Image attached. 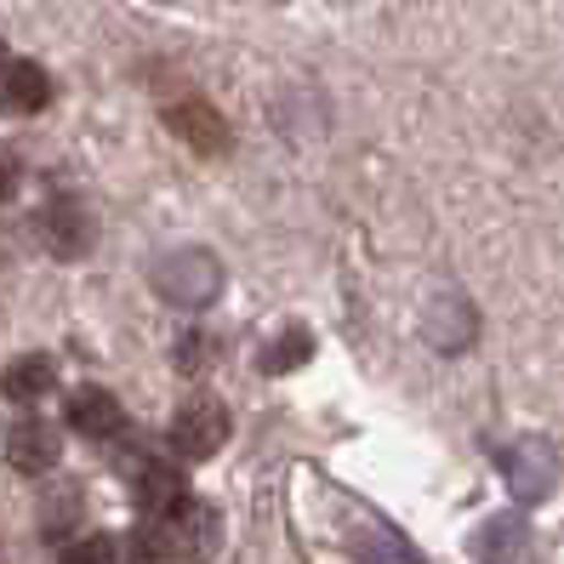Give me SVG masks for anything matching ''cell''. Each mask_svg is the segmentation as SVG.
Instances as JSON below:
<instances>
[{"label":"cell","mask_w":564,"mask_h":564,"mask_svg":"<svg viewBox=\"0 0 564 564\" xmlns=\"http://www.w3.org/2000/svg\"><path fill=\"white\" fill-rule=\"evenodd\" d=\"M223 440H228V411L212 400V393H194V400L172 416V445H177V456H188V462L217 456Z\"/></svg>","instance_id":"6da1fadb"},{"label":"cell","mask_w":564,"mask_h":564,"mask_svg":"<svg viewBox=\"0 0 564 564\" xmlns=\"http://www.w3.org/2000/svg\"><path fill=\"white\" fill-rule=\"evenodd\" d=\"M160 530H165V542H172V553L183 564V558H212L223 524H217V513L206 502H177L172 508V524H160Z\"/></svg>","instance_id":"7a4b0ae2"},{"label":"cell","mask_w":564,"mask_h":564,"mask_svg":"<svg viewBox=\"0 0 564 564\" xmlns=\"http://www.w3.org/2000/svg\"><path fill=\"white\" fill-rule=\"evenodd\" d=\"M57 456H63L57 427L41 422V416H23L12 434H7V462H12L18 474H52V468H57Z\"/></svg>","instance_id":"3957f363"},{"label":"cell","mask_w":564,"mask_h":564,"mask_svg":"<svg viewBox=\"0 0 564 564\" xmlns=\"http://www.w3.org/2000/svg\"><path fill=\"white\" fill-rule=\"evenodd\" d=\"M41 240H46V251L52 257H86V246H91V217H86V206L80 200H52L46 212H41Z\"/></svg>","instance_id":"277c9868"},{"label":"cell","mask_w":564,"mask_h":564,"mask_svg":"<svg viewBox=\"0 0 564 564\" xmlns=\"http://www.w3.org/2000/svg\"><path fill=\"white\" fill-rule=\"evenodd\" d=\"M165 120H172V131L188 149H200V154H223L228 149V126H223V115L206 104V97H183V104L165 109Z\"/></svg>","instance_id":"5b68a950"},{"label":"cell","mask_w":564,"mask_h":564,"mask_svg":"<svg viewBox=\"0 0 564 564\" xmlns=\"http://www.w3.org/2000/svg\"><path fill=\"white\" fill-rule=\"evenodd\" d=\"M0 104H7L12 115H41L52 104V75L29 57L7 63V69H0Z\"/></svg>","instance_id":"8992f818"},{"label":"cell","mask_w":564,"mask_h":564,"mask_svg":"<svg viewBox=\"0 0 564 564\" xmlns=\"http://www.w3.org/2000/svg\"><path fill=\"white\" fill-rule=\"evenodd\" d=\"M69 422L86 440H120L126 434V411H120V400L109 388H80L69 400Z\"/></svg>","instance_id":"52a82bcc"},{"label":"cell","mask_w":564,"mask_h":564,"mask_svg":"<svg viewBox=\"0 0 564 564\" xmlns=\"http://www.w3.org/2000/svg\"><path fill=\"white\" fill-rule=\"evenodd\" d=\"M52 388H57V365L46 354H23L18 365H7V377H0V393H7L12 405H41Z\"/></svg>","instance_id":"ba28073f"},{"label":"cell","mask_w":564,"mask_h":564,"mask_svg":"<svg viewBox=\"0 0 564 564\" xmlns=\"http://www.w3.org/2000/svg\"><path fill=\"white\" fill-rule=\"evenodd\" d=\"M138 502H143V513H172L183 502V474L172 462H143L138 468Z\"/></svg>","instance_id":"9c48e42d"},{"label":"cell","mask_w":564,"mask_h":564,"mask_svg":"<svg viewBox=\"0 0 564 564\" xmlns=\"http://www.w3.org/2000/svg\"><path fill=\"white\" fill-rule=\"evenodd\" d=\"M75 519H80V490L75 485H57L46 502H41V530H46V536H63Z\"/></svg>","instance_id":"30bf717a"},{"label":"cell","mask_w":564,"mask_h":564,"mask_svg":"<svg viewBox=\"0 0 564 564\" xmlns=\"http://www.w3.org/2000/svg\"><path fill=\"white\" fill-rule=\"evenodd\" d=\"M126 564H177V553H172V542H165V530L149 524V530H138V536H131Z\"/></svg>","instance_id":"8fae6325"},{"label":"cell","mask_w":564,"mask_h":564,"mask_svg":"<svg viewBox=\"0 0 564 564\" xmlns=\"http://www.w3.org/2000/svg\"><path fill=\"white\" fill-rule=\"evenodd\" d=\"M57 564H120V547H115V536H80L63 547Z\"/></svg>","instance_id":"7c38bea8"},{"label":"cell","mask_w":564,"mask_h":564,"mask_svg":"<svg viewBox=\"0 0 564 564\" xmlns=\"http://www.w3.org/2000/svg\"><path fill=\"white\" fill-rule=\"evenodd\" d=\"M12 188H18V165L0 154V200H12Z\"/></svg>","instance_id":"4fadbf2b"},{"label":"cell","mask_w":564,"mask_h":564,"mask_svg":"<svg viewBox=\"0 0 564 564\" xmlns=\"http://www.w3.org/2000/svg\"><path fill=\"white\" fill-rule=\"evenodd\" d=\"M0 69H7V46H0Z\"/></svg>","instance_id":"5bb4252c"}]
</instances>
